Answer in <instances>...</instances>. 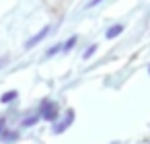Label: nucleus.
Returning a JSON list of instances; mask_svg holds the SVG:
<instances>
[{"label":"nucleus","mask_w":150,"mask_h":144,"mask_svg":"<svg viewBox=\"0 0 150 144\" xmlns=\"http://www.w3.org/2000/svg\"><path fill=\"white\" fill-rule=\"evenodd\" d=\"M39 115H41L43 119H47V121H56V117H58V103H54V101H43Z\"/></svg>","instance_id":"f257e3e1"},{"label":"nucleus","mask_w":150,"mask_h":144,"mask_svg":"<svg viewBox=\"0 0 150 144\" xmlns=\"http://www.w3.org/2000/svg\"><path fill=\"white\" fill-rule=\"evenodd\" d=\"M47 33H50V27H43V29H41V31H39L37 35H33V37H31V39H29V41L25 43V48L29 50V48H33V45H37L39 41H43V39H45V35H47Z\"/></svg>","instance_id":"f03ea898"},{"label":"nucleus","mask_w":150,"mask_h":144,"mask_svg":"<svg viewBox=\"0 0 150 144\" xmlns=\"http://www.w3.org/2000/svg\"><path fill=\"white\" fill-rule=\"evenodd\" d=\"M72 119H74V111H68V113H66V119H64L62 123H58V126L54 128V132H56V134H62V132L72 123Z\"/></svg>","instance_id":"7ed1b4c3"},{"label":"nucleus","mask_w":150,"mask_h":144,"mask_svg":"<svg viewBox=\"0 0 150 144\" xmlns=\"http://www.w3.org/2000/svg\"><path fill=\"white\" fill-rule=\"evenodd\" d=\"M121 31H123V25H111V27L107 29L105 37H107V39H113V37H117V35H119Z\"/></svg>","instance_id":"20e7f679"},{"label":"nucleus","mask_w":150,"mask_h":144,"mask_svg":"<svg viewBox=\"0 0 150 144\" xmlns=\"http://www.w3.org/2000/svg\"><path fill=\"white\" fill-rule=\"evenodd\" d=\"M19 97V93L17 91H8V93H4L2 95V99H0V101H2V103H11V101H15Z\"/></svg>","instance_id":"39448f33"},{"label":"nucleus","mask_w":150,"mask_h":144,"mask_svg":"<svg viewBox=\"0 0 150 144\" xmlns=\"http://www.w3.org/2000/svg\"><path fill=\"white\" fill-rule=\"evenodd\" d=\"M95 50H97V45H95V43H93V45H91V48H88V50H86V52H84V54H82V58H84V60H88V58H91V56H93V54H95Z\"/></svg>","instance_id":"423d86ee"},{"label":"nucleus","mask_w":150,"mask_h":144,"mask_svg":"<svg viewBox=\"0 0 150 144\" xmlns=\"http://www.w3.org/2000/svg\"><path fill=\"white\" fill-rule=\"evenodd\" d=\"M37 121H39V117H37V115H35V117L31 115V117H27V119L23 121V126H27V128H29V126H33V123H37Z\"/></svg>","instance_id":"0eeeda50"},{"label":"nucleus","mask_w":150,"mask_h":144,"mask_svg":"<svg viewBox=\"0 0 150 144\" xmlns=\"http://www.w3.org/2000/svg\"><path fill=\"white\" fill-rule=\"evenodd\" d=\"M74 43H76V37H70V39L64 43V50H66V52H68V50H72V48H74Z\"/></svg>","instance_id":"6e6552de"},{"label":"nucleus","mask_w":150,"mask_h":144,"mask_svg":"<svg viewBox=\"0 0 150 144\" xmlns=\"http://www.w3.org/2000/svg\"><path fill=\"white\" fill-rule=\"evenodd\" d=\"M2 140H4V142H13V140H17V134H15V132H6Z\"/></svg>","instance_id":"1a4fd4ad"},{"label":"nucleus","mask_w":150,"mask_h":144,"mask_svg":"<svg viewBox=\"0 0 150 144\" xmlns=\"http://www.w3.org/2000/svg\"><path fill=\"white\" fill-rule=\"evenodd\" d=\"M60 48H62V45H54L52 50H47V56H54L56 52H60Z\"/></svg>","instance_id":"9d476101"},{"label":"nucleus","mask_w":150,"mask_h":144,"mask_svg":"<svg viewBox=\"0 0 150 144\" xmlns=\"http://www.w3.org/2000/svg\"><path fill=\"white\" fill-rule=\"evenodd\" d=\"M4 126H6V121L0 119V138H2V134H4Z\"/></svg>","instance_id":"9b49d317"},{"label":"nucleus","mask_w":150,"mask_h":144,"mask_svg":"<svg viewBox=\"0 0 150 144\" xmlns=\"http://www.w3.org/2000/svg\"><path fill=\"white\" fill-rule=\"evenodd\" d=\"M95 4H101V0H91V4H88V6H95Z\"/></svg>","instance_id":"f8f14e48"}]
</instances>
